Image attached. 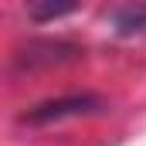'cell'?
Returning <instances> with one entry per match:
<instances>
[{
  "label": "cell",
  "instance_id": "1",
  "mask_svg": "<svg viewBox=\"0 0 146 146\" xmlns=\"http://www.w3.org/2000/svg\"><path fill=\"white\" fill-rule=\"evenodd\" d=\"M106 102L95 99V95H68V99H54V102H41L31 112L21 115V122H31V126H51V122H61V119H82V115H92V112H102Z\"/></svg>",
  "mask_w": 146,
  "mask_h": 146
},
{
  "label": "cell",
  "instance_id": "2",
  "mask_svg": "<svg viewBox=\"0 0 146 146\" xmlns=\"http://www.w3.org/2000/svg\"><path fill=\"white\" fill-rule=\"evenodd\" d=\"M115 34H122V37L146 34V7H143V3L115 10Z\"/></svg>",
  "mask_w": 146,
  "mask_h": 146
},
{
  "label": "cell",
  "instance_id": "3",
  "mask_svg": "<svg viewBox=\"0 0 146 146\" xmlns=\"http://www.w3.org/2000/svg\"><path fill=\"white\" fill-rule=\"evenodd\" d=\"M72 10H75L72 0H65V3H31L27 7V17L37 21V24H44V21H58V17H65Z\"/></svg>",
  "mask_w": 146,
  "mask_h": 146
}]
</instances>
